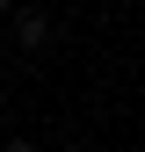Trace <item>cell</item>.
Masks as SVG:
<instances>
[{
  "instance_id": "cell-5",
  "label": "cell",
  "mask_w": 145,
  "mask_h": 152,
  "mask_svg": "<svg viewBox=\"0 0 145 152\" xmlns=\"http://www.w3.org/2000/svg\"><path fill=\"white\" fill-rule=\"evenodd\" d=\"M0 80H7V72H0Z\"/></svg>"
},
{
  "instance_id": "cell-3",
  "label": "cell",
  "mask_w": 145,
  "mask_h": 152,
  "mask_svg": "<svg viewBox=\"0 0 145 152\" xmlns=\"http://www.w3.org/2000/svg\"><path fill=\"white\" fill-rule=\"evenodd\" d=\"M58 152H94V145H58Z\"/></svg>"
},
{
  "instance_id": "cell-4",
  "label": "cell",
  "mask_w": 145,
  "mask_h": 152,
  "mask_svg": "<svg viewBox=\"0 0 145 152\" xmlns=\"http://www.w3.org/2000/svg\"><path fill=\"white\" fill-rule=\"evenodd\" d=\"M7 7H15V0H0V15H7Z\"/></svg>"
},
{
  "instance_id": "cell-2",
  "label": "cell",
  "mask_w": 145,
  "mask_h": 152,
  "mask_svg": "<svg viewBox=\"0 0 145 152\" xmlns=\"http://www.w3.org/2000/svg\"><path fill=\"white\" fill-rule=\"evenodd\" d=\"M7 152H36V145H29V138H7Z\"/></svg>"
},
{
  "instance_id": "cell-1",
  "label": "cell",
  "mask_w": 145,
  "mask_h": 152,
  "mask_svg": "<svg viewBox=\"0 0 145 152\" xmlns=\"http://www.w3.org/2000/svg\"><path fill=\"white\" fill-rule=\"evenodd\" d=\"M15 44H22V51H44V44H51V22H44V7H22V15H15Z\"/></svg>"
}]
</instances>
